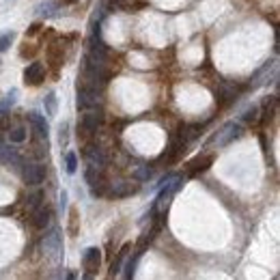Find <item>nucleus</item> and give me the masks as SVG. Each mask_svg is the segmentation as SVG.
<instances>
[{"label": "nucleus", "mask_w": 280, "mask_h": 280, "mask_svg": "<svg viewBox=\"0 0 280 280\" xmlns=\"http://www.w3.org/2000/svg\"><path fill=\"white\" fill-rule=\"evenodd\" d=\"M242 125L240 123H235V121H229L226 125L218 132V136H216V142H218V147H224V144H229L233 140H237L242 136Z\"/></svg>", "instance_id": "7ed1b4c3"}, {"label": "nucleus", "mask_w": 280, "mask_h": 280, "mask_svg": "<svg viewBox=\"0 0 280 280\" xmlns=\"http://www.w3.org/2000/svg\"><path fill=\"white\" fill-rule=\"evenodd\" d=\"M84 158H87V164L93 166V168H103L106 166V155H103V149L101 147H95V144H89L84 149Z\"/></svg>", "instance_id": "423d86ee"}, {"label": "nucleus", "mask_w": 280, "mask_h": 280, "mask_svg": "<svg viewBox=\"0 0 280 280\" xmlns=\"http://www.w3.org/2000/svg\"><path fill=\"white\" fill-rule=\"evenodd\" d=\"M41 80H44V65H41V63H30L26 67V71H24V82H26V84L37 87Z\"/></svg>", "instance_id": "1a4fd4ad"}, {"label": "nucleus", "mask_w": 280, "mask_h": 280, "mask_svg": "<svg viewBox=\"0 0 280 280\" xmlns=\"http://www.w3.org/2000/svg\"><path fill=\"white\" fill-rule=\"evenodd\" d=\"M259 115H261V108L259 106H252V108H248L244 115H242V119L246 121V123H256L259 121Z\"/></svg>", "instance_id": "6ab92c4d"}, {"label": "nucleus", "mask_w": 280, "mask_h": 280, "mask_svg": "<svg viewBox=\"0 0 280 280\" xmlns=\"http://www.w3.org/2000/svg\"><path fill=\"white\" fill-rule=\"evenodd\" d=\"M140 256H142V252H134L127 261H125V265H123V272H119L123 278H134V274H136V265H138V261H140Z\"/></svg>", "instance_id": "f8f14e48"}, {"label": "nucleus", "mask_w": 280, "mask_h": 280, "mask_svg": "<svg viewBox=\"0 0 280 280\" xmlns=\"http://www.w3.org/2000/svg\"><path fill=\"white\" fill-rule=\"evenodd\" d=\"M134 177H136L138 181H147V179L151 177V168H149V166H140V168L136 170V175H134Z\"/></svg>", "instance_id": "5701e85b"}, {"label": "nucleus", "mask_w": 280, "mask_h": 280, "mask_svg": "<svg viewBox=\"0 0 280 280\" xmlns=\"http://www.w3.org/2000/svg\"><path fill=\"white\" fill-rule=\"evenodd\" d=\"M211 162H213L211 155H203V158H196L194 162L188 164V166H190V168H188V175H196V173L207 170V168H209V164H211Z\"/></svg>", "instance_id": "ddd939ff"}, {"label": "nucleus", "mask_w": 280, "mask_h": 280, "mask_svg": "<svg viewBox=\"0 0 280 280\" xmlns=\"http://www.w3.org/2000/svg\"><path fill=\"white\" fill-rule=\"evenodd\" d=\"M26 138H28V130L24 125H17V127H13L11 132H9V140H11L13 144H22V142H26Z\"/></svg>", "instance_id": "2eb2a0df"}, {"label": "nucleus", "mask_w": 280, "mask_h": 280, "mask_svg": "<svg viewBox=\"0 0 280 280\" xmlns=\"http://www.w3.org/2000/svg\"><path fill=\"white\" fill-rule=\"evenodd\" d=\"M52 216H54V211H52V207L41 203L39 207H35L33 224L37 226V229H46V226H50V222H52Z\"/></svg>", "instance_id": "0eeeda50"}, {"label": "nucleus", "mask_w": 280, "mask_h": 280, "mask_svg": "<svg viewBox=\"0 0 280 280\" xmlns=\"http://www.w3.org/2000/svg\"><path fill=\"white\" fill-rule=\"evenodd\" d=\"M41 248H44V254L50 256V259H56L60 248H63V244H60V233L58 231H52L50 235H46L44 244H41Z\"/></svg>", "instance_id": "39448f33"}, {"label": "nucleus", "mask_w": 280, "mask_h": 280, "mask_svg": "<svg viewBox=\"0 0 280 280\" xmlns=\"http://www.w3.org/2000/svg\"><path fill=\"white\" fill-rule=\"evenodd\" d=\"M11 41H13V33L11 30H7L5 35H0V52H7L11 48Z\"/></svg>", "instance_id": "4be33fe9"}, {"label": "nucleus", "mask_w": 280, "mask_h": 280, "mask_svg": "<svg viewBox=\"0 0 280 280\" xmlns=\"http://www.w3.org/2000/svg\"><path fill=\"white\" fill-rule=\"evenodd\" d=\"M58 142H60V147H63V149L69 144V125H67V123H63V125L58 127Z\"/></svg>", "instance_id": "aec40b11"}, {"label": "nucleus", "mask_w": 280, "mask_h": 280, "mask_svg": "<svg viewBox=\"0 0 280 280\" xmlns=\"http://www.w3.org/2000/svg\"><path fill=\"white\" fill-rule=\"evenodd\" d=\"M15 99H17V91L13 89L11 93H9V95L3 99V103H0V112H5L7 108H11L13 106V103H15Z\"/></svg>", "instance_id": "412c9836"}, {"label": "nucleus", "mask_w": 280, "mask_h": 280, "mask_svg": "<svg viewBox=\"0 0 280 280\" xmlns=\"http://www.w3.org/2000/svg\"><path fill=\"white\" fill-rule=\"evenodd\" d=\"M65 207H67V192L63 190L60 192V209H65Z\"/></svg>", "instance_id": "a878e982"}, {"label": "nucleus", "mask_w": 280, "mask_h": 280, "mask_svg": "<svg viewBox=\"0 0 280 280\" xmlns=\"http://www.w3.org/2000/svg\"><path fill=\"white\" fill-rule=\"evenodd\" d=\"M130 250H132L130 244H125V246L121 248V252H119V256H117V263H112V272H110V276H117V274L121 272V265H123V261H125V256H127Z\"/></svg>", "instance_id": "f3484780"}, {"label": "nucleus", "mask_w": 280, "mask_h": 280, "mask_svg": "<svg viewBox=\"0 0 280 280\" xmlns=\"http://www.w3.org/2000/svg\"><path fill=\"white\" fill-rule=\"evenodd\" d=\"M28 121L33 123V127L37 130L39 136H44L48 140V134H50V125H48V121L44 115H39V112H28Z\"/></svg>", "instance_id": "9d476101"}, {"label": "nucleus", "mask_w": 280, "mask_h": 280, "mask_svg": "<svg viewBox=\"0 0 280 280\" xmlns=\"http://www.w3.org/2000/svg\"><path fill=\"white\" fill-rule=\"evenodd\" d=\"M54 9H58L56 3H46V5L39 7V13L41 15H54Z\"/></svg>", "instance_id": "b1692460"}, {"label": "nucleus", "mask_w": 280, "mask_h": 280, "mask_svg": "<svg viewBox=\"0 0 280 280\" xmlns=\"http://www.w3.org/2000/svg\"><path fill=\"white\" fill-rule=\"evenodd\" d=\"M99 103V93L95 87H84L78 84V97H76V106L78 110H93Z\"/></svg>", "instance_id": "f257e3e1"}, {"label": "nucleus", "mask_w": 280, "mask_h": 280, "mask_svg": "<svg viewBox=\"0 0 280 280\" xmlns=\"http://www.w3.org/2000/svg\"><path fill=\"white\" fill-rule=\"evenodd\" d=\"M82 265L87 269V276H93L101 265V250L99 248H87L84 256H82Z\"/></svg>", "instance_id": "20e7f679"}, {"label": "nucleus", "mask_w": 280, "mask_h": 280, "mask_svg": "<svg viewBox=\"0 0 280 280\" xmlns=\"http://www.w3.org/2000/svg\"><path fill=\"white\" fill-rule=\"evenodd\" d=\"M56 106H58L56 95H54V93H48V95H46V99H44L46 115H48V117H54V115H56Z\"/></svg>", "instance_id": "a211bd4d"}, {"label": "nucleus", "mask_w": 280, "mask_h": 280, "mask_svg": "<svg viewBox=\"0 0 280 280\" xmlns=\"http://www.w3.org/2000/svg\"><path fill=\"white\" fill-rule=\"evenodd\" d=\"M41 201H44V192H35V194L28 199V205H30V207H39Z\"/></svg>", "instance_id": "393cba45"}, {"label": "nucleus", "mask_w": 280, "mask_h": 280, "mask_svg": "<svg viewBox=\"0 0 280 280\" xmlns=\"http://www.w3.org/2000/svg\"><path fill=\"white\" fill-rule=\"evenodd\" d=\"M67 231L71 237H76L78 231H80V211L76 209V207H71L69 209V224H67Z\"/></svg>", "instance_id": "4468645a"}, {"label": "nucleus", "mask_w": 280, "mask_h": 280, "mask_svg": "<svg viewBox=\"0 0 280 280\" xmlns=\"http://www.w3.org/2000/svg\"><path fill=\"white\" fill-rule=\"evenodd\" d=\"M0 144H3V136H0Z\"/></svg>", "instance_id": "cd10ccee"}, {"label": "nucleus", "mask_w": 280, "mask_h": 280, "mask_svg": "<svg viewBox=\"0 0 280 280\" xmlns=\"http://www.w3.org/2000/svg\"><path fill=\"white\" fill-rule=\"evenodd\" d=\"M22 177L28 185H39L46 179V166L44 164H22Z\"/></svg>", "instance_id": "f03ea898"}, {"label": "nucleus", "mask_w": 280, "mask_h": 280, "mask_svg": "<svg viewBox=\"0 0 280 280\" xmlns=\"http://www.w3.org/2000/svg\"><path fill=\"white\" fill-rule=\"evenodd\" d=\"M63 3H74V0H63Z\"/></svg>", "instance_id": "bb28decb"}, {"label": "nucleus", "mask_w": 280, "mask_h": 280, "mask_svg": "<svg viewBox=\"0 0 280 280\" xmlns=\"http://www.w3.org/2000/svg\"><path fill=\"white\" fill-rule=\"evenodd\" d=\"M138 192V185H132V183H125V181H119L112 185V196H117V199H123V196H130V194H136Z\"/></svg>", "instance_id": "9b49d317"}, {"label": "nucleus", "mask_w": 280, "mask_h": 280, "mask_svg": "<svg viewBox=\"0 0 280 280\" xmlns=\"http://www.w3.org/2000/svg\"><path fill=\"white\" fill-rule=\"evenodd\" d=\"M65 170L69 175H76L78 173V153L76 151H67L65 153Z\"/></svg>", "instance_id": "dca6fc26"}, {"label": "nucleus", "mask_w": 280, "mask_h": 280, "mask_svg": "<svg viewBox=\"0 0 280 280\" xmlns=\"http://www.w3.org/2000/svg\"><path fill=\"white\" fill-rule=\"evenodd\" d=\"M87 115H82L80 119V130L82 132H87V134H93V132H97L99 127V123H101V115L95 110H84Z\"/></svg>", "instance_id": "6e6552de"}]
</instances>
